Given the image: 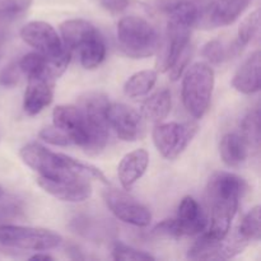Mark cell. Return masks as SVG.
<instances>
[{
  "instance_id": "5bb4252c",
  "label": "cell",
  "mask_w": 261,
  "mask_h": 261,
  "mask_svg": "<svg viewBox=\"0 0 261 261\" xmlns=\"http://www.w3.org/2000/svg\"><path fill=\"white\" fill-rule=\"evenodd\" d=\"M37 184L40 188L54 198L70 203L84 201L92 195V186L88 178H70V180H50V178L38 177Z\"/></svg>"
},
{
  "instance_id": "83f0119b",
  "label": "cell",
  "mask_w": 261,
  "mask_h": 261,
  "mask_svg": "<svg viewBox=\"0 0 261 261\" xmlns=\"http://www.w3.org/2000/svg\"><path fill=\"white\" fill-rule=\"evenodd\" d=\"M112 257L115 260L120 261H144V260H154V257L145 251L134 249L132 246L122 244V242H116L112 249Z\"/></svg>"
},
{
  "instance_id": "8992f818",
  "label": "cell",
  "mask_w": 261,
  "mask_h": 261,
  "mask_svg": "<svg viewBox=\"0 0 261 261\" xmlns=\"http://www.w3.org/2000/svg\"><path fill=\"white\" fill-rule=\"evenodd\" d=\"M208 216L200 204L191 196L182 199L175 219H166L154 227L153 233L157 236L181 237L200 234L208 228Z\"/></svg>"
},
{
  "instance_id": "4fadbf2b",
  "label": "cell",
  "mask_w": 261,
  "mask_h": 261,
  "mask_svg": "<svg viewBox=\"0 0 261 261\" xmlns=\"http://www.w3.org/2000/svg\"><path fill=\"white\" fill-rule=\"evenodd\" d=\"M107 121L117 137L125 142H135L143 138L145 124L143 116L133 107L124 103H110L107 109Z\"/></svg>"
},
{
  "instance_id": "ac0fdd59",
  "label": "cell",
  "mask_w": 261,
  "mask_h": 261,
  "mask_svg": "<svg viewBox=\"0 0 261 261\" xmlns=\"http://www.w3.org/2000/svg\"><path fill=\"white\" fill-rule=\"evenodd\" d=\"M149 163V154L145 149H137L127 153L120 162L117 175L125 190H130L134 184L144 175Z\"/></svg>"
},
{
  "instance_id": "74e56055",
  "label": "cell",
  "mask_w": 261,
  "mask_h": 261,
  "mask_svg": "<svg viewBox=\"0 0 261 261\" xmlns=\"http://www.w3.org/2000/svg\"><path fill=\"white\" fill-rule=\"evenodd\" d=\"M3 195H4V191H3V188L0 186V199L3 198Z\"/></svg>"
},
{
  "instance_id": "5b68a950",
  "label": "cell",
  "mask_w": 261,
  "mask_h": 261,
  "mask_svg": "<svg viewBox=\"0 0 261 261\" xmlns=\"http://www.w3.org/2000/svg\"><path fill=\"white\" fill-rule=\"evenodd\" d=\"M109 106V98L101 92H91L82 98L79 110L83 116L88 135V142L84 148L87 153L96 154L107 145L110 135V126L107 121Z\"/></svg>"
},
{
  "instance_id": "e575fe53",
  "label": "cell",
  "mask_w": 261,
  "mask_h": 261,
  "mask_svg": "<svg viewBox=\"0 0 261 261\" xmlns=\"http://www.w3.org/2000/svg\"><path fill=\"white\" fill-rule=\"evenodd\" d=\"M201 2H203V0H161L160 4L162 9H166L167 7L176 4V3H198V4H200Z\"/></svg>"
},
{
  "instance_id": "277c9868",
  "label": "cell",
  "mask_w": 261,
  "mask_h": 261,
  "mask_svg": "<svg viewBox=\"0 0 261 261\" xmlns=\"http://www.w3.org/2000/svg\"><path fill=\"white\" fill-rule=\"evenodd\" d=\"M214 88V71L206 63H196L186 70L181 97L186 111L194 119H201L208 111Z\"/></svg>"
},
{
  "instance_id": "6da1fadb",
  "label": "cell",
  "mask_w": 261,
  "mask_h": 261,
  "mask_svg": "<svg viewBox=\"0 0 261 261\" xmlns=\"http://www.w3.org/2000/svg\"><path fill=\"white\" fill-rule=\"evenodd\" d=\"M245 190L246 182L234 173L221 171L209 178L206 200L211 211V226L204 231L208 236L221 240L228 234Z\"/></svg>"
},
{
  "instance_id": "d590c367",
  "label": "cell",
  "mask_w": 261,
  "mask_h": 261,
  "mask_svg": "<svg viewBox=\"0 0 261 261\" xmlns=\"http://www.w3.org/2000/svg\"><path fill=\"white\" fill-rule=\"evenodd\" d=\"M30 260H45V261H47V260H54V257L53 256H50V255H47V254H36V255H33V256H31L30 257Z\"/></svg>"
},
{
  "instance_id": "d6986e66",
  "label": "cell",
  "mask_w": 261,
  "mask_h": 261,
  "mask_svg": "<svg viewBox=\"0 0 261 261\" xmlns=\"http://www.w3.org/2000/svg\"><path fill=\"white\" fill-rule=\"evenodd\" d=\"M81 64L86 69H96L106 58V43L98 30L93 31L81 45L76 47Z\"/></svg>"
},
{
  "instance_id": "9a60e30c",
  "label": "cell",
  "mask_w": 261,
  "mask_h": 261,
  "mask_svg": "<svg viewBox=\"0 0 261 261\" xmlns=\"http://www.w3.org/2000/svg\"><path fill=\"white\" fill-rule=\"evenodd\" d=\"M54 125L70 137L73 144L79 145L84 149L88 142L86 124L78 107L61 105L56 106L53 112Z\"/></svg>"
},
{
  "instance_id": "603a6c76",
  "label": "cell",
  "mask_w": 261,
  "mask_h": 261,
  "mask_svg": "<svg viewBox=\"0 0 261 261\" xmlns=\"http://www.w3.org/2000/svg\"><path fill=\"white\" fill-rule=\"evenodd\" d=\"M157 82V71L150 70H140L138 73L133 74L126 81L124 86V92L130 98H137V97L145 96L152 91Z\"/></svg>"
},
{
  "instance_id": "f546056e",
  "label": "cell",
  "mask_w": 261,
  "mask_h": 261,
  "mask_svg": "<svg viewBox=\"0 0 261 261\" xmlns=\"http://www.w3.org/2000/svg\"><path fill=\"white\" fill-rule=\"evenodd\" d=\"M38 137L46 143H50L53 145H59V147H66V145L73 144L70 137L66 134L65 132H63L61 129L56 127L55 125L53 126H47L45 129H42L38 134Z\"/></svg>"
},
{
  "instance_id": "ba28073f",
  "label": "cell",
  "mask_w": 261,
  "mask_h": 261,
  "mask_svg": "<svg viewBox=\"0 0 261 261\" xmlns=\"http://www.w3.org/2000/svg\"><path fill=\"white\" fill-rule=\"evenodd\" d=\"M195 122H167L153 129L152 137L158 152L167 160H175L190 144L198 133Z\"/></svg>"
},
{
  "instance_id": "8fae6325",
  "label": "cell",
  "mask_w": 261,
  "mask_h": 261,
  "mask_svg": "<svg viewBox=\"0 0 261 261\" xmlns=\"http://www.w3.org/2000/svg\"><path fill=\"white\" fill-rule=\"evenodd\" d=\"M250 3L251 0H211L200 8L195 25L214 30L232 24L249 8Z\"/></svg>"
},
{
  "instance_id": "4dcf8cb0",
  "label": "cell",
  "mask_w": 261,
  "mask_h": 261,
  "mask_svg": "<svg viewBox=\"0 0 261 261\" xmlns=\"http://www.w3.org/2000/svg\"><path fill=\"white\" fill-rule=\"evenodd\" d=\"M20 74H22V71H20L19 65H18V61L10 63L0 73V84L3 87L17 86L20 79Z\"/></svg>"
},
{
  "instance_id": "30bf717a",
  "label": "cell",
  "mask_w": 261,
  "mask_h": 261,
  "mask_svg": "<svg viewBox=\"0 0 261 261\" xmlns=\"http://www.w3.org/2000/svg\"><path fill=\"white\" fill-rule=\"evenodd\" d=\"M103 199L112 214L125 223L137 227H147L152 221L150 212L125 191L106 189L103 191Z\"/></svg>"
},
{
  "instance_id": "f1b7e54d",
  "label": "cell",
  "mask_w": 261,
  "mask_h": 261,
  "mask_svg": "<svg viewBox=\"0 0 261 261\" xmlns=\"http://www.w3.org/2000/svg\"><path fill=\"white\" fill-rule=\"evenodd\" d=\"M33 0H0V22L13 19L28 10Z\"/></svg>"
},
{
  "instance_id": "7402d4cb",
  "label": "cell",
  "mask_w": 261,
  "mask_h": 261,
  "mask_svg": "<svg viewBox=\"0 0 261 261\" xmlns=\"http://www.w3.org/2000/svg\"><path fill=\"white\" fill-rule=\"evenodd\" d=\"M172 106L171 92L162 89L150 96L142 106L143 119L152 122H161L168 116Z\"/></svg>"
},
{
  "instance_id": "1f68e13d",
  "label": "cell",
  "mask_w": 261,
  "mask_h": 261,
  "mask_svg": "<svg viewBox=\"0 0 261 261\" xmlns=\"http://www.w3.org/2000/svg\"><path fill=\"white\" fill-rule=\"evenodd\" d=\"M191 54H193L191 46H188V47L182 51V54L178 56L177 60L175 61V64L171 66V69L168 70V73H170V76L172 81H177V79L182 75L185 68H188L189 60L191 59Z\"/></svg>"
},
{
  "instance_id": "cb8c5ba5",
  "label": "cell",
  "mask_w": 261,
  "mask_h": 261,
  "mask_svg": "<svg viewBox=\"0 0 261 261\" xmlns=\"http://www.w3.org/2000/svg\"><path fill=\"white\" fill-rule=\"evenodd\" d=\"M241 51L242 48L240 47L236 41H233L229 46H226L221 40H212L204 45L201 54L211 63L221 64L228 59H232L233 56L239 55Z\"/></svg>"
},
{
  "instance_id": "8d00e7d4",
  "label": "cell",
  "mask_w": 261,
  "mask_h": 261,
  "mask_svg": "<svg viewBox=\"0 0 261 261\" xmlns=\"http://www.w3.org/2000/svg\"><path fill=\"white\" fill-rule=\"evenodd\" d=\"M5 42V32L3 30H0V56H2V51H3V46H4Z\"/></svg>"
},
{
  "instance_id": "7a4b0ae2",
  "label": "cell",
  "mask_w": 261,
  "mask_h": 261,
  "mask_svg": "<svg viewBox=\"0 0 261 261\" xmlns=\"http://www.w3.org/2000/svg\"><path fill=\"white\" fill-rule=\"evenodd\" d=\"M20 158L27 166L35 170L41 177L50 180L94 177L109 184L103 173L94 166L87 165L61 153L48 150L38 143H28L20 149Z\"/></svg>"
},
{
  "instance_id": "e0dca14e",
  "label": "cell",
  "mask_w": 261,
  "mask_h": 261,
  "mask_svg": "<svg viewBox=\"0 0 261 261\" xmlns=\"http://www.w3.org/2000/svg\"><path fill=\"white\" fill-rule=\"evenodd\" d=\"M261 53L254 51L244 61L232 79V86L236 91L244 94H252L260 91L261 87Z\"/></svg>"
},
{
  "instance_id": "d6a6232c",
  "label": "cell",
  "mask_w": 261,
  "mask_h": 261,
  "mask_svg": "<svg viewBox=\"0 0 261 261\" xmlns=\"http://www.w3.org/2000/svg\"><path fill=\"white\" fill-rule=\"evenodd\" d=\"M101 5L111 13H121L129 7V0H99Z\"/></svg>"
},
{
  "instance_id": "d4e9b609",
  "label": "cell",
  "mask_w": 261,
  "mask_h": 261,
  "mask_svg": "<svg viewBox=\"0 0 261 261\" xmlns=\"http://www.w3.org/2000/svg\"><path fill=\"white\" fill-rule=\"evenodd\" d=\"M249 147L259 148L260 145V110H252L244 117L241 133Z\"/></svg>"
},
{
  "instance_id": "52a82bcc",
  "label": "cell",
  "mask_w": 261,
  "mask_h": 261,
  "mask_svg": "<svg viewBox=\"0 0 261 261\" xmlns=\"http://www.w3.org/2000/svg\"><path fill=\"white\" fill-rule=\"evenodd\" d=\"M63 239L56 232L36 227L0 226V245L13 249L45 251L55 249L61 244Z\"/></svg>"
},
{
  "instance_id": "44dd1931",
  "label": "cell",
  "mask_w": 261,
  "mask_h": 261,
  "mask_svg": "<svg viewBox=\"0 0 261 261\" xmlns=\"http://www.w3.org/2000/svg\"><path fill=\"white\" fill-rule=\"evenodd\" d=\"M96 30L91 22L86 19H68L60 24L61 40L70 51H75L76 47Z\"/></svg>"
},
{
  "instance_id": "484cf974",
  "label": "cell",
  "mask_w": 261,
  "mask_h": 261,
  "mask_svg": "<svg viewBox=\"0 0 261 261\" xmlns=\"http://www.w3.org/2000/svg\"><path fill=\"white\" fill-rule=\"evenodd\" d=\"M239 236L246 242L260 240V206L256 205L244 217L239 228Z\"/></svg>"
},
{
  "instance_id": "9c48e42d",
  "label": "cell",
  "mask_w": 261,
  "mask_h": 261,
  "mask_svg": "<svg viewBox=\"0 0 261 261\" xmlns=\"http://www.w3.org/2000/svg\"><path fill=\"white\" fill-rule=\"evenodd\" d=\"M249 242L242 237L233 236L232 239L217 240L203 232L198 241L189 250L188 257L193 260H228L241 254Z\"/></svg>"
},
{
  "instance_id": "836d02e7",
  "label": "cell",
  "mask_w": 261,
  "mask_h": 261,
  "mask_svg": "<svg viewBox=\"0 0 261 261\" xmlns=\"http://www.w3.org/2000/svg\"><path fill=\"white\" fill-rule=\"evenodd\" d=\"M20 212L22 211H20L18 204H14V203L2 204V205H0V219L12 218V217L18 216Z\"/></svg>"
},
{
  "instance_id": "3957f363",
  "label": "cell",
  "mask_w": 261,
  "mask_h": 261,
  "mask_svg": "<svg viewBox=\"0 0 261 261\" xmlns=\"http://www.w3.org/2000/svg\"><path fill=\"white\" fill-rule=\"evenodd\" d=\"M117 41L129 58L144 59L160 48V33L154 25L139 15H126L117 23Z\"/></svg>"
},
{
  "instance_id": "2e32d148",
  "label": "cell",
  "mask_w": 261,
  "mask_h": 261,
  "mask_svg": "<svg viewBox=\"0 0 261 261\" xmlns=\"http://www.w3.org/2000/svg\"><path fill=\"white\" fill-rule=\"evenodd\" d=\"M54 97V81L46 78H30L25 89L23 109L25 114L37 115L51 103Z\"/></svg>"
},
{
  "instance_id": "4316f807",
  "label": "cell",
  "mask_w": 261,
  "mask_h": 261,
  "mask_svg": "<svg viewBox=\"0 0 261 261\" xmlns=\"http://www.w3.org/2000/svg\"><path fill=\"white\" fill-rule=\"evenodd\" d=\"M260 28V9L254 10L251 14L247 15L242 20L241 25L239 28V35H237L236 42L239 43L240 47L244 48L245 46L249 45L252 38L256 36Z\"/></svg>"
},
{
  "instance_id": "ffe728a7",
  "label": "cell",
  "mask_w": 261,
  "mask_h": 261,
  "mask_svg": "<svg viewBox=\"0 0 261 261\" xmlns=\"http://www.w3.org/2000/svg\"><path fill=\"white\" fill-rule=\"evenodd\" d=\"M249 144L240 133H228L219 144L222 161L229 167H237L246 161L249 155Z\"/></svg>"
},
{
  "instance_id": "7c38bea8",
  "label": "cell",
  "mask_w": 261,
  "mask_h": 261,
  "mask_svg": "<svg viewBox=\"0 0 261 261\" xmlns=\"http://www.w3.org/2000/svg\"><path fill=\"white\" fill-rule=\"evenodd\" d=\"M20 37L25 43L32 46L37 53L47 58H59L66 51H70L63 43V40L58 35L55 28L42 20H33L27 23L20 30Z\"/></svg>"
}]
</instances>
